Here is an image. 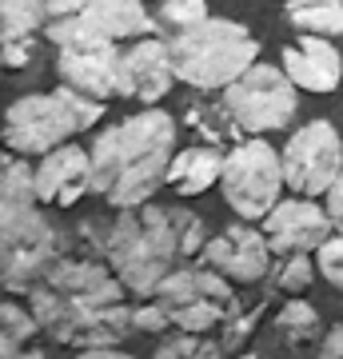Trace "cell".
<instances>
[{
	"label": "cell",
	"mask_w": 343,
	"mask_h": 359,
	"mask_svg": "<svg viewBox=\"0 0 343 359\" xmlns=\"http://www.w3.org/2000/svg\"><path fill=\"white\" fill-rule=\"evenodd\" d=\"M124 295L128 287L104 259L60 252L56 264L32 283L28 308L52 344L92 351V347H112L136 335L132 304Z\"/></svg>",
	"instance_id": "7a4b0ae2"
},
{
	"label": "cell",
	"mask_w": 343,
	"mask_h": 359,
	"mask_svg": "<svg viewBox=\"0 0 343 359\" xmlns=\"http://www.w3.org/2000/svg\"><path fill=\"white\" fill-rule=\"evenodd\" d=\"M132 332L136 335H164V332H172V323H168V316L156 308L152 299H144L140 308H132Z\"/></svg>",
	"instance_id": "f546056e"
},
{
	"label": "cell",
	"mask_w": 343,
	"mask_h": 359,
	"mask_svg": "<svg viewBox=\"0 0 343 359\" xmlns=\"http://www.w3.org/2000/svg\"><path fill=\"white\" fill-rule=\"evenodd\" d=\"M200 264L216 268L220 276H228L231 283H243V287H260L271 271V259L276 252L267 248L264 228H255L252 219H240L224 228L220 236H208L200 248Z\"/></svg>",
	"instance_id": "7c38bea8"
},
{
	"label": "cell",
	"mask_w": 343,
	"mask_h": 359,
	"mask_svg": "<svg viewBox=\"0 0 343 359\" xmlns=\"http://www.w3.org/2000/svg\"><path fill=\"white\" fill-rule=\"evenodd\" d=\"M283 160L280 152L264 140V136H243L231 144L224 156V172H220V192L228 208L240 219H264L283 196Z\"/></svg>",
	"instance_id": "9c48e42d"
},
{
	"label": "cell",
	"mask_w": 343,
	"mask_h": 359,
	"mask_svg": "<svg viewBox=\"0 0 343 359\" xmlns=\"http://www.w3.org/2000/svg\"><path fill=\"white\" fill-rule=\"evenodd\" d=\"M156 355L160 359H180V355L212 359V355H220V339H216V332H184V327H172L156 344Z\"/></svg>",
	"instance_id": "4316f807"
},
{
	"label": "cell",
	"mask_w": 343,
	"mask_h": 359,
	"mask_svg": "<svg viewBox=\"0 0 343 359\" xmlns=\"http://www.w3.org/2000/svg\"><path fill=\"white\" fill-rule=\"evenodd\" d=\"M271 299H276L271 287H264V292H255V295H236V304L228 308L224 323L216 327L220 355H236V351H243V344L252 339V332L260 327V320H264V311L271 308Z\"/></svg>",
	"instance_id": "44dd1931"
},
{
	"label": "cell",
	"mask_w": 343,
	"mask_h": 359,
	"mask_svg": "<svg viewBox=\"0 0 343 359\" xmlns=\"http://www.w3.org/2000/svg\"><path fill=\"white\" fill-rule=\"evenodd\" d=\"M40 335V323L32 316V308H20L13 295H0V359L25 355L28 344Z\"/></svg>",
	"instance_id": "603a6c76"
},
{
	"label": "cell",
	"mask_w": 343,
	"mask_h": 359,
	"mask_svg": "<svg viewBox=\"0 0 343 359\" xmlns=\"http://www.w3.org/2000/svg\"><path fill=\"white\" fill-rule=\"evenodd\" d=\"M156 308L168 316L172 327H184V332H216L228 308L236 304V287H231L228 276H220L216 268H208V264H180L172 276L160 280L152 295Z\"/></svg>",
	"instance_id": "ba28073f"
},
{
	"label": "cell",
	"mask_w": 343,
	"mask_h": 359,
	"mask_svg": "<svg viewBox=\"0 0 343 359\" xmlns=\"http://www.w3.org/2000/svg\"><path fill=\"white\" fill-rule=\"evenodd\" d=\"M208 16H212L208 13V0H160L152 20H156V32L168 40V36H176V32H184V28L208 20Z\"/></svg>",
	"instance_id": "484cf974"
},
{
	"label": "cell",
	"mask_w": 343,
	"mask_h": 359,
	"mask_svg": "<svg viewBox=\"0 0 343 359\" xmlns=\"http://www.w3.org/2000/svg\"><path fill=\"white\" fill-rule=\"evenodd\" d=\"M316 271L331 283V287L343 292V231H331L328 240L316 248Z\"/></svg>",
	"instance_id": "83f0119b"
},
{
	"label": "cell",
	"mask_w": 343,
	"mask_h": 359,
	"mask_svg": "<svg viewBox=\"0 0 343 359\" xmlns=\"http://www.w3.org/2000/svg\"><path fill=\"white\" fill-rule=\"evenodd\" d=\"M319 339H323L319 311L307 299L292 295L267 327V347H255L252 355H304V351H316Z\"/></svg>",
	"instance_id": "ac0fdd59"
},
{
	"label": "cell",
	"mask_w": 343,
	"mask_h": 359,
	"mask_svg": "<svg viewBox=\"0 0 343 359\" xmlns=\"http://www.w3.org/2000/svg\"><path fill=\"white\" fill-rule=\"evenodd\" d=\"M36 200L44 208H72L92 192V156L80 144H60L32 168Z\"/></svg>",
	"instance_id": "2e32d148"
},
{
	"label": "cell",
	"mask_w": 343,
	"mask_h": 359,
	"mask_svg": "<svg viewBox=\"0 0 343 359\" xmlns=\"http://www.w3.org/2000/svg\"><path fill=\"white\" fill-rule=\"evenodd\" d=\"M208 224L184 204L112 208L108 216H80L68 228V252L96 256L120 276L128 295L148 299L164 276L200 256Z\"/></svg>",
	"instance_id": "6da1fadb"
},
{
	"label": "cell",
	"mask_w": 343,
	"mask_h": 359,
	"mask_svg": "<svg viewBox=\"0 0 343 359\" xmlns=\"http://www.w3.org/2000/svg\"><path fill=\"white\" fill-rule=\"evenodd\" d=\"M60 252H68V228L52 224L36 200L28 156H16L0 176V292L28 295Z\"/></svg>",
	"instance_id": "277c9868"
},
{
	"label": "cell",
	"mask_w": 343,
	"mask_h": 359,
	"mask_svg": "<svg viewBox=\"0 0 343 359\" xmlns=\"http://www.w3.org/2000/svg\"><path fill=\"white\" fill-rule=\"evenodd\" d=\"M120 60H124V48L116 40L60 44L56 48V76H60V84H72L96 100H112L116 84H120Z\"/></svg>",
	"instance_id": "4fadbf2b"
},
{
	"label": "cell",
	"mask_w": 343,
	"mask_h": 359,
	"mask_svg": "<svg viewBox=\"0 0 343 359\" xmlns=\"http://www.w3.org/2000/svg\"><path fill=\"white\" fill-rule=\"evenodd\" d=\"M184 124H188L203 144H240L243 140V128L236 124V116L228 112V104L208 96V92H196L191 100H184Z\"/></svg>",
	"instance_id": "ffe728a7"
},
{
	"label": "cell",
	"mask_w": 343,
	"mask_h": 359,
	"mask_svg": "<svg viewBox=\"0 0 343 359\" xmlns=\"http://www.w3.org/2000/svg\"><path fill=\"white\" fill-rule=\"evenodd\" d=\"M13 164H16V152H13V148H8L4 140H0V176H4V172H8Z\"/></svg>",
	"instance_id": "d6a6232c"
},
{
	"label": "cell",
	"mask_w": 343,
	"mask_h": 359,
	"mask_svg": "<svg viewBox=\"0 0 343 359\" xmlns=\"http://www.w3.org/2000/svg\"><path fill=\"white\" fill-rule=\"evenodd\" d=\"M220 100L228 104V112L236 116L243 136H267V132H283L295 120L300 88L283 68L255 60L228 88H220Z\"/></svg>",
	"instance_id": "30bf717a"
},
{
	"label": "cell",
	"mask_w": 343,
	"mask_h": 359,
	"mask_svg": "<svg viewBox=\"0 0 343 359\" xmlns=\"http://www.w3.org/2000/svg\"><path fill=\"white\" fill-rule=\"evenodd\" d=\"M288 25L295 32H316V36H343V0H283Z\"/></svg>",
	"instance_id": "7402d4cb"
},
{
	"label": "cell",
	"mask_w": 343,
	"mask_h": 359,
	"mask_svg": "<svg viewBox=\"0 0 343 359\" xmlns=\"http://www.w3.org/2000/svg\"><path fill=\"white\" fill-rule=\"evenodd\" d=\"M44 20H48V0H0V32H4V40L40 36Z\"/></svg>",
	"instance_id": "d4e9b609"
},
{
	"label": "cell",
	"mask_w": 343,
	"mask_h": 359,
	"mask_svg": "<svg viewBox=\"0 0 343 359\" xmlns=\"http://www.w3.org/2000/svg\"><path fill=\"white\" fill-rule=\"evenodd\" d=\"M168 52H172V72L180 84H188L196 92H216L228 88L240 72L255 65L260 40L240 20L208 16L200 25L168 36Z\"/></svg>",
	"instance_id": "8992f818"
},
{
	"label": "cell",
	"mask_w": 343,
	"mask_h": 359,
	"mask_svg": "<svg viewBox=\"0 0 343 359\" xmlns=\"http://www.w3.org/2000/svg\"><path fill=\"white\" fill-rule=\"evenodd\" d=\"M172 84H176L172 52H168V40L160 36V32L140 36L132 48L124 52L116 96H124V100H140V104H156V100H164L168 92H172Z\"/></svg>",
	"instance_id": "9a60e30c"
},
{
	"label": "cell",
	"mask_w": 343,
	"mask_h": 359,
	"mask_svg": "<svg viewBox=\"0 0 343 359\" xmlns=\"http://www.w3.org/2000/svg\"><path fill=\"white\" fill-rule=\"evenodd\" d=\"M104 108H108V100H96L72 84H60L52 92H28L8 104L0 140L16 156L32 160V156H44L68 144L76 132H92V124L104 120Z\"/></svg>",
	"instance_id": "5b68a950"
},
{
	"label": "cell",
	"mask_w": 343,
	"mask_h": 359,
	"mask_svg": "<svg viewBox=\"0 0 343 359\" xmlns=\"http://www.w3.org/2000/svg\"><path fill=\"white\" fill-rule=\"evenodd\" d=\"M176 152V116L148 104L92 140V192L108 208H140L164 184Z\"/></svg>",
	"instance_id": "3957f363"
},
{
	"label": "cell",
	"mask_w": 343,
	"mask_h": 359,
	"mask_svg": "<svg viewBox=\"0 0 343 359\" xmlns=\"http://www.w3.org/2000/svg\"><path fill=\"white\" fill-rule=\"evenodd\" d=\"M283 184L295 196H323L343 172V136L331 120H311L283 144Z\"/></svg>",
	"instance_id": "8fae6325"
},
{
	"label": "cell",
	"mask_w": 343,
	"mask_h": 359,
	"mask_svg": "<svg viewBox=\"0 0 343 359\" xmlns=\"http://www.w3.org/2000/svg\"><path fill=\"white\" fill-rule=\"evenodd\" d=\"M331 231L335 228H331V219H328V208L316 204V196L280 200V204L264 216L267 248H271L276 256H288V252H316Z\"/></svg>",
	"instance_id": "5bb4252c"
},
{
	"label": "cell",
	"mask_w": 343,
	"mask_h": 359,
	"mask_svg": "<svg viewBox=\"0 0 343 359\" xmlns=\"http://www.w3.org/2000/svg\"><path fill=\"white\" fill-rule=\"evenodd\" d=\"M264 283L276 295H304L307 287L316 283V264H311V256H307V252H288V256H276Z\"/></svg>",
	"instance_id": "cb8c5ba5"
},
{
	"label": "cell",
	"mask_w": 343,
	"mask_h": 359,
	"mask_svg": "<svg viewBox=\"0 0 343 359\" xmlns=\"http://www.w3.org/2000/svg\"><path fill=\"white\" fill-rule=\"evenodd\" d=\"M36 36H16V40H4L0 44V68L4 72H20V68H32L36 65Z\"/></svg>",
	"instance_id": "f1b7e54d"
},
{
	"label": "cell",
	"mask_w": 343,
	"mask_h": 359,
	"mask_svg": "<svg viewBox=\"0 0 343 359\" xmlns=\"http://www.w3.org/2000/svg\"><path fill=\"white\" fill-rule=\"evenodd\" d=\"M323 208H328V219H331V228L343 231V172L335 180H331V188L323 192Z\"/></svg>",
	"instance_id": "4dcf8cb0"
},
{
	"label": "cell",
	"mask_w": 343,
	"mask_h": 359,
	"mask_svg": "<svg viewBox=\"0 0 343 359\" xmlns=\"http://www.w3.org/2000/svg\"><path fill=\"white\" fill-rule=\"evenodd\" d=\"M0 40H4V32H0Z\"/></svg>",
	"instance_id": "836d02e7"
},
{
	"label": "cell",
	"mask_w": 343,
	"mask_h": 359,
	"mask_svg": "<svg viewBox=\"0 0 343 359\" xmlns=\"http://www.w3.org/2000/svg\"><path fill=\"white\" fill-rule=\"evenodd\" d=\"M224 148L220 144H191L184 152H172V164H168L164 184L176 196H203L212 184H220V172H224Z\"/></svg>",
	"instance_id": "d6986e66"
},
{
	"label": "cell",
	"mask_w": 343,
	"mask_h": 359,
	"mask_svg": "<svg viewBox=\"0 0 343 359\" xmlns=\"http://www.w3.org/2000/svg\"><path fill=\"white\" fill-rule=\"evenodd\" d=\"M316 355L323 359H343V323H335V327H328L323 332V339H319Z\"/></svg>",
	"instance_id": "1f68e13d"
},
{
	"label": "cell",
	"mask_w": 343,
	"mask_h": 359,
	"mask_svg": "<svg viewBox=\"0 0 343 359\" xmlns=\"http://www.w3.org/2000/svg\"><path fill=\"white\" fill-rule=\"evenodd\" d=\"M280 56H283V72L292 76L295 88L316 92V96H328V92L339 88L343 56H339V48L331 44V36L300 32V40H292Z\"/></svg>",
	"instance_id": "e0dca14e"
},
{
	"label": "cell",
	"mask_w": 343,
	"mask_h": 359,
	"mask_svg": "<svg viewBox=\"0 0 343 359\" xmlns=\"http://www.w3.org/2000/svg\"><path fill=\"white\" fill-rule=\"evenodd\" d=\"M156 20L144 0H48V20L40 36L52 48L80 40H140L152 36Z\"/></svg>",
	"instance_id": "52a82bcc"
}]
</instances>
